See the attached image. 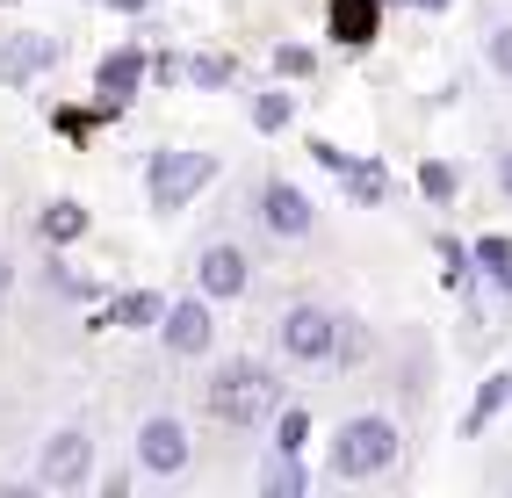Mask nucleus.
I'll return each instance as SVG.
<instances>
[{
	"label": "nucleus",
	"mask_w": 512,
	"mask_h": 498,
	"mask_svg": "<svg viewBox=\"0 0 512 498\" xmlns=\"http://www.w3.org/2000/svg\"><path fill=\"white\" fill-rule=\"evenodd\" d=\"M159 318H166V296H159V289H123V296H109V325H123V332H159Z\"/></svg>",
	"instance_id": "16"
},
{
	"label": "nucleus",
	"mask_w": 512,
	"mask_h": 498,
	"mask_svg": "<svg viewBox=\"0 0 512 498\" xmlns=\"http://www.w3.org/2000/svg\"><path fill=\"white\" fill-rule=\"evenodd\" d=\"M195 289L210 296V304H231V296H246V289H253V260H246V246H231V239L202 246V260H195Z\"/></svg>",
	"instance_id": "10"
},
{
	"label": "nucleus",
	"mask_w": 512,
	"mask_h": 498,
	"mask_svg": "<svg viewBox=\"0 0 512 498\" xmlns=\"http://www.w3.org/2000/svg\"><path fill=\"white\" fill-rule=\"evenodd\" d=\"M311 73H318V51L311 44H296V37L275 44V80H311Z\"/></svg>",
	"instance_id": "25"
},
{
	"label": "nucleus",
	"mask_w": 512,
	"mask_h": 498,
	"mask_svg": "<svg viewBox=\"0 0 512 498\" xmlns=\"http://www.w3.org/2000/svg\"><path fill=\"white\" fill-rule=\"evenodd\" d=\"M311 448V405H282L275 412V455H303Z\"/></svg>",
	"instance_id": "22"
},
{
	"label": "nucleus",
	"mask_w": 512,
	"mask_h": 498,
	"mask_svg": "<svg viewBox=\"0 0 512 498\" xmlns=\"http://www.w3.org/2000/svg\"><path fill=\"white\" fill-rule=\"evenodd\" d=\"M455 188H462V174H455L448 159H419V195H426L433 210H448V203H455Z\"/></svg>",
	"instance_id": "23"
},
{
	"label": "nucleus",
	"mask_w": 512,
	"mask_h": 498,
	"mask_svg": "<svg viewBox=\"0 0 512 498\" xmlns=\"http://www.w3.org/2000/svg\"><path fill=\"white\" fill-rule=\"evenodd\" d=\"M404 8H419V15H440V8H448V0H404Z\"/></svg>",
	"instance_id": "33"
},
{
	"label": "nucleus",
	"mask_w": 512,
	"mask_h": 498,
	"mask_svg": "<svg viewBox=\"0 0 512 498\" xmlns=\"http://www.w3.org/2000/svg\"><path fill=\"white\" fill-rule=\"evenodd\" d=\"M512 405V376L498 369V376H484L476 383V397H469V412H462V441H484L491 434V419Z\"/></svg>",
	"instance_id": "14"
},
{
	"label": "nucleus",
	"mask_w": 512,
	"mask_h": 498,
	"mask_svg": "<svg viewBox=\"0 0 512 498\" xmlns=\"http://www.w3.org/2000/svg\"><path fill=\"white\" fill-rule=\"evenodd\" d=\"M303 152H311V159L325 166V174H347V166H354V152H347V145H332V138H311Z\"/></svg>",
	"instance_id": "30"
},
{
	"label": "nucleus",
	"mask_w": 512,
	"mask_h": 498,
	"mask_svg": "<svg viewBox=\"0 0 512 498\" xmlns=\"http://www.w3.org/2000/svg\"><path fill=\"white\" fill-rule=\"evenodd\" d=\"M275 347H282L289 361H311V369H325L332 347H339V311H325V304H289L282 325H275Z\"/></svg>",
	"instance_id": "4"
},
{
	"label": "nucleus",
	"mask_w": 512,
	"mask_h": 498,
	"mask_svg": "<svg viewBox=\"0 0 512 498\" xmlns=\"http://www.w3.org/2000/svg\"><path fill=\"white\" fill-rule=\"evenodd\" d=\"M87 477H94V434L87 426H58L37 455V484L44 491H87Z\"/></svg>",
	"instance_id": "5"
},
{
	"label": "nucleus",
	"mask_w": 512,
	"mask_h": 498,
	"mask_svg": "<svg viewBox=\"0 0 512 498\" xmlns=\"http://www.w3.org/2000/svg\"><path fill=\"white\" fill-rule=\"evenodd\" d=\"M397 455H404L397 419H390V412H354V419L332 434L325 470H332V477H347V484H368V477H390V470H397Z\"/></svg>",
	"instance_id": "2"
},
{
	"label": "nucleus",
	"mask_w": 512,
	"mask_h": 498,
	"mask_svg": "<svg viewBox=\"0 0 512 498\" xmlns=\"http://www.w3.org/2000/svg\"><path fill=\"white\" fill-rule=\"evenodd\" d=\"M145 80H152V87H181V80H188V58H181V51H152Z\"/></svg>",
	"instance_id": "28"
},
{
	"label": "nucleus",
	"mask_w": 512,
	"mask_h": 498,
	"mask_svg": "<svg viewBox=\"0 0 512 498\" xmlns=\"http://www.w3.org/2000/svg\"><path fill=\"white\" fill-rule=\"evenodd\" d=\"M433 260H440V282H448V289H469V282H476L469 239H455V231H440V239H433Z\"/></svg>",
	"instance_id": "19"
},
{
	"label": "nucleus",
	"mask_w": 512,
	"mask_h": 498,
	"mask_svg": "<svg viewBox=\"0 0 512 498\" xmlns=\"http://www.w3.org/2000/svg\"><path fill=\"white\" fill-rule=\"evenodd\" d=\"M469 260H476V282H505L512 275V239L505 231H484V239H469Z\"/></svg>",
	"instance_id": "20"
},
{
	"label": "nucleus",
	"mask_w": 512,
	"mask_h": 498,
	"mask_svg": "<svg viewBox=\"0 0 512 498\" xmlns=\"http://www.w3.org/2000/svg\"><path fill=\"white\" fill-rule=\"evenodd\" d=\"M37 239H44V246L87 239V203H80V195H51V203L37 210Z\"/></svg>",
	"instance_id": "13"
},
{
	"label": "nucleus",
	"mask_w": 512,
	"mask_h": 498,
	"mask_svg": "<svg viewBox=\"0 0 512 498\" xmlns=\"http://www.w3.org/2000/svg\"><path fill=\"white\" fill-rule=\"evenodd\" d=\"M498 195H512V145L498 152Z\"/></svg>",
	"instance_id": "31"
},
{
	"label": "nucleus",
	"mask_w": 512,
	"mask_h": 498,
	"mask_svg": "<svg viewBox=\"0 0 512 498\" xmlns=\"http://www.w3.org/2000/svg\"><path fill=\"white\" fill-rule=\"evenodd\" d=\"M339 188H347V203H354V210H383V203H390V166L368 152V159H354L347 174H339Z\"/></svg>",
	"instance_id": "15"
},
{
	"label": "nucleus",
	"mask_w": 512,
	"mask_h": 498,
	"mask_svg": "<svg viewBox=\"0 0 512 498\" xmlns=\"http://www.w3.org/2000/svg\"><path fill=\"white\" fill-rule=\"evenodd\" d=\"M145 65H152V51H145V29L130 44H116V51H101V65H94V94L101 102H116V109H130L145 94Z\"/></svg>",
	"instance_id": "9"
},
{
	"label": "nucleus",
	"mask_w": 512,
	"mask_h": 498,
	"mask_svg": "<svg viewBox=\"0 0 512 498\" xmlns=\"http://www.w3.org/2000/svg\"><path fill=\"white\" fill-rule=\"evenodd\" d=\"M253 217L275 231V239H311V231H318V203H311L296 181H282V174H267V181L253 188Z\"/></svg>",
	"instance_id": "6"
},
{
	"label": "nucleus",
	"mask_w": 512,
	"mask_h": 498,
	"mask_svg": "<svg viewBox=\"0 0 512 498\" xmlns=\"http://www.w3.org/2000/svg\"><path fill=\"white\" fill-rule=\"evenodd\" d=\"M332 361H339V369L368 361V325H361V318H347V311H339V347H332Z\"/></svg>",
	"instance_id": "27"
},
{
	"label": "nucleus",
	"mask_w": 512,
	"mask_h": 498,
	"mask_svg": "<svg viewBox=\"0 0 512 498\" xmlns=\"http://www.w3.org/2000/svg\"><path fill=\"white\" fill-rule=\"evenodd\" d=\"M202 412L217 426H260V419L282 412V376L260 369L253 354H231V361H217L210 390H202Z\"/></svg>",
	"instance_id": "1"
},
{
	"label": "nucleus",
	"mask_w": 512,
	"mask_h": 498,
	"mask_svg": "<svg viewBox=\"0 0 512 498\" xmlns=\"http://www.w3.org/2000/svg\"><path fill=\"white\" fill-rule=\"evenodd\" d=\"M44 282L58 289V296H73V304H87V296H101L87 275H73V268H65V260H58V246H51V260H44Z\"/></svg>",
	"instance_id": "26"
},
{
	"label": "nucleus",
	"mask_w": 512,
	"mask_h": 498,
	"mask_svg": "<svg viewBox=\"0 0 512 498\" xmlns=\"http://www.w3.org/2000/svg\"><path fill=\"white\" fill-rule=\"evenodd\" d=\"M51 65H58V37H37V29H29V37H8V44H0V80H8V87L44 80Z\"/></svg>",
	"instance_id": "12"
},
{
	"label": "nucleus",
	"mask_w": 512,
	"mask_h": 498,
	"mask_svg": "<svg viewBox=\"0 0 512 498\" xmlns=\"http://www.w3.org/2000/svg\"><path fill=\"white\" fill-rule=\"evenodd\" d=\"M383 8L390 0H325V37L339 51H368L383 37Z\"/></svg>",
	"instance_id": "11"
},
{
	"label": "nucleus",
	"mask_w": 512,
	"mask_h": 498,
	"mask_svg": "<svg viewBox=\"0 0 512 498\" xmlns=\"http://www.w3.org/2000/svg\"><path fill=\"white\" fill-rule=\"evenodd\" d=\"M159 340H166V354H181V361H195V354H210L217 347V311H210V296H166V318H159Z\"/></svg>",
	"instance_id": "7"
},
{
	"label": "nucleus",
	"mask_w": 512,
	"mask_h": 498,
	"mask_svg": "<svg viewBox=\"0 0 512 498\" xmlns=\"http://www.w3.org/2000/svg\"><path fill=\"white\" fill-rule=\"evenodd\" d=\"M484 58H491V73H505V80H512V22H498L491 37H484Z\"/></svg>",
	"instance_id": "29"
},
{
	"label": "nucleus",
	"mask_w": 512,
	"mask_h": 498,
	"mask_svg": "<svg viewBox=\"0 0 512 498\" xmlns=\"http://www.w3.org/2000/svg\"><path fill=\"white\" fill-rule=\"evenodd\" d=\"M260 491H267V498H303V491H311V470H303V455H275V462L260 470Z\"/></svg>",
	"instance_id": "21"
},
{
	"label": "nucleus",
	"mask_w": 512,
	"mask_h": 498,
	"mask_svg": "<svg viewBox=\"0 0 512 498\" xmlns=\"http://www.w3.org/2000/svg\"><path fill=\"white\" fill-rule=\"evenodd\" d=\"M188 455H195V441H188V426H181L174 412H152V419L138 426V470H145V477H181Z\"/></svg>",
	"instance_id": "8"
},
{
	"label": "nucleus",
	"mask_w": 512,
	"mask_h": 498,
	"mask_svg": "<svg viewBox=\"0 0 512 498\" xmlns=\"http://www.w3.org/2000/svg\"><path fill=\"white\" fill-rule=\"evenodd\" d=\"M246 116H253L260 138H275V130H289V123H296V94H289V87H260L253 102H246Z\"/></svg>",
	"instance_id": "17"
},
{
	"label": "nucleus",
	"mask_w": 512,
	"mask_h": 498,
	"mask_svg": "<svg viewBox=\"0 0 512 498\" xmlns=\"http://www.w3.org/2000/svg\"><path fill=\"white\" fill-rule=\"evenodd\" d=\"M217 181V152H188V145H159L152 159H145V203L159 210V217H174V210H188L202 188Z\"/></svg>",
	"instance_id": "3"
},
{
	"label": "nucleus",
	"mask_w": 512,
	"mask_h": 498,
	"mask_svg": "<svg viewBox=\"0 0 512 498\" xmlns=\"http://www.w3.org/2000/svg\"><path fill=\"white\" fill-rule=\"evenodd\" d=\"M109 116H123L116 102H101V109H58V138H94Z\"/></svg>",
	"instance_id": "24"
},
{
	"label": "nucleus",
	"mask_w": 512,
	"mask_h": 498,
	"mask_svg": "<svg viewBox=\"0 0 512 498\" xmlns=\"http://www.w3.org/2000/svg\"><path fill=\"white\" fill-rule=\"evenodd\" d=\"M188 87H195V94L238 87V58H231V51H195V58H188Z\"/></svg>",
	"instance_id": "18"
},
{
	"label": "nucleus",
	"mask_w": 512,
	"mask_h": 498,
	"mask_svg": "<svg viewBox=\"0 0 512 498\" xmlns=\"http://www.w3.org/2000/svg\"><path fill=\"white\" fill-rule=\"evenodd\" d=\"M116 15H152V0H109Z\"/></svg>",
	"instance_id": "32"
}]
</instances>
